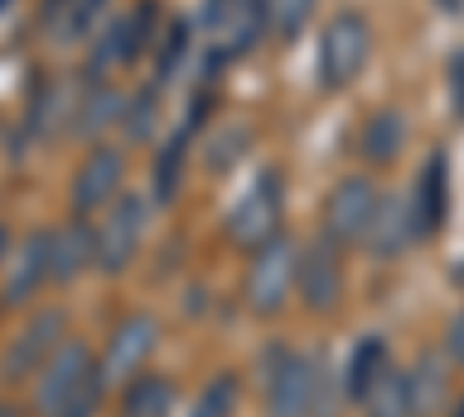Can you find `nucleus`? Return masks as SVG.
<instances>
[{
  "mask_svg": "<svg viewBox=\"0 0 464 417\" xmlns=\"http://www.w3.org/2000/svg\"><path fill=\"white\" fill-rule=\"evenodd\" d=\"M321 357L293 344H269L265 353V417H316Z\"/></svg>",
  "mask_w": 464,
  "mask_h": 417,
  "instance_id": "obj_1",
  "label": "nucleus"
},
{
  "mask_svg": "<svg viewBox=\"0 0 464 417\" xmlns=\"http://www.w3.org/2000/svg\"><path fill=\"white\" fill-rule=\"evenodd\" d=\"M279 232H284V172L260 167L246 191L232 200V209L223 218V237L251 255L265 242H275Z\"/></svg>",
  "mask_w": 464,
  "mask_h": 417,
  "instance_id": "obj_2",
  "label": "nucleus"
},
{
  "mask_svg": "<svg viewBox=\"0 0 464 417\" xmlns=\"http://www.w3.org/2000/svg\"><path fill=\"white\" fill-rule=\"evenodd\" d=\"M297 260H302V242H293L288 232H279L275 242H265L260 251H251L246 274H242V301L246 311L269 320L279 316L293 292H297Z\"/></svg>",
  "mask_w": 464,
  "mask_h": 417,
  "instance_id": "obj_3",
  "label": "nucleus"
},
{
  "mask_svg": "<svg viewBox=\"0 0 464 417\" xmlns=\"http://www.w3.org/2000/svg\"><path fill=\"white\" fill-rule=\"evenodd\" d=\"M65 307H33L14 338L0 348V390H19L33 385V375L47 366V357L65 344Z\"/></svg>",
  "mask_w": 464,
  "mask_h": 417,
  "instance_id": "obj_4",
  "label": "nucleus"
},
{
  "mask_svg": "<svg viewBox=\"0 0 464 417\" xmlns=\"http://www.w3.org/2000/svg\"><path fill=\"white\" fill-rule=\"evenodd\" d=\"M93 381H98V353L84 344V338H65V344L47 357V366L33 375L28 412L33 417H61Z\"/></svg>",
  "mask_w": 464,
  "mask_h": 417,
  "instance_id": "obj_5",
  "label": "nucleus"
},
{
  "mask_svg": "<svg viewBox=\"0 0 464 417\" xmlns=\"http://www.w3.org/2000/svg\"><path fill=\"white\" fill-rule=\"evenodd\" d=\"M372 61V24L362 10H339L321 28V47H316V80L325 93H339L358 80Z\"/></svg>",
  "mask_w": 464,
  "mask_h": 417,
  "instance_id": "obj_6",
  "label": "nucleus"
},
{
  "mask_svg": "<svg viewBox=\"0 0 464 417\" xmlns=\"http://www.w3.org/2000/svg\"><path fill=\"white\" fill-rule=\"evenodd\" d=\"M159 338H163L159 316L130 311L121 325L107 334V344H102V353H98L102 385H107V390H121V385L135 381V375H144V371H149V357L159 353Z\"/></svg>",
  "mask_w": 464,
  "mask_h": 417,
  "instance_id": "obj_7",
  "label": "nucleus"
},
{
  "mask_svg": "<svg viewBox=\"0 0 464 417\" xmlns=\"http://www.w3.org/2000/svg\"><path fill=\"white\" fill-rule=\"evenodd\" d=\"M376 209H381V191L372 176H343L334 191L325 195V209H321V237L334 242L339 251L348 246H362L372 223H376Z\"/></svg>",
  "mask_w": 464,
  "mask_h": 417,
  "instance_id": "obj_8",
  "label": "nucleus"
},
{
  "mask_svg": "<svg viewBox=\"0 0 464 417\" xmlns=\"http://www.w3.org/2000/svg\"><path fill=\"white\" fill-rule=\"evenodd\" d=\"M153 28H159V0H135L126 14H116L102 37L93 43V65H89V80H102L107 70H130L149 43H153Z\"/></svg>",
  "mask_w": 464,
  "mask_h": 417,
  "instance_id": "obj_9",
  "label": "nucleus"
},
{
  "mask_svg": "<svg viewBox=\"0 0 464 417\" xmlns=\"http://www.w3.org/2000/svg\"><path fill=\"white\" fill-rule=\"evenodd\" d=\"M149 227V200L144 195H121L111 209L98 213V274H126Z\"/></svg>",
  "mask_w": 464,
  "mask_h": 417,
  "instance_id": "obj_10",
  "label": "nucleus"
},
{
  "mask_svg": "<svg viewBox=\"0 0 464 417\" xmlns=\"http://www.w3.org/2000/svg\"><path fill=\"white\" fill-rule=\"evenodd\" d=\"M121 181H126V154L111 144H93L84 163L74 167V181H70V213L80 218H98L102 209H111L121 200Z\"/></svg>",
  "mask_w": 464,
  "mask_h": 417,
  "instance_id": "obj_11",
  "label": "nucleus"
},
{
  "mask_svg": "<svg viewBox=\"0 0 464 417\" xmlns=\"http://www.w3.org/2000/svg\"><path fill=\"white\" fill-rule=\"evenodd\" d=\"M297 301L312 316H330L343 301V251L325 237L306 242L297 260Z\"/></svg>",
  "mask_w": 464,
  "mask_h": 417,
  "instance_id": "obj_12",
  "label": "nucleus"
},
{
  "mask_svg": "<svg viewBox=\"0 0 464 417\" xmlns=\"http://www.w3.org/2000/svg\"><path fill=\"white\" fill-rule=\"evenodd\" d=\"M47 283H52V227H37L10 251V270L0 279V301L5 307H33Z\"/></svg>",
  "mask_w": 464,
  "mask_h": 417,
  "instance_id": "obj_13",
  "label": "nucleus"
},
{
  "mask_svg": "<svg viewBox=\"0 0 464 417\" xmlns=\"http://www.w3.org/2000/svg\"><path fill=\"white\" fill-rule=\"evenodd\" d=\"M84 270H98V223L70 213L52 227V288H70Z\"/></svg>",
  "mask_w": 464,
  "mask_h": 417,
  "instance_id": "obj_14",
  "label": "nucleus"
},
{
  "mask_svg": "<svg viewBox=\"0 0 464 417\" xmlns=\"http://www.w3.org/2000/svg\"><path fill=\"white\" fill-rule=\"evenodd\" d=\"M446 172H450V163H446V154L437 148V154L422 163L413 191H409V204H413L418 237H422V242H432L441 227H446V218H450V176H446Z\"/></svg>",
  "mask_w": 464,
  "mask_h": 417,
  "instance_id": "obj_15",
  "label": "nucleus"
},
{
  "mask_svg": "<svg viewBox=\"0 0 464 417\" xmlns=\"http://www.w3.org/2000/svg\"><path fill=\"white\" fill-rule=\"evenodd\" d=\"M418 242L422 237H418V218H413L409 195H381V209H376V223H372L362 251L376 255V260H400Z\"/></svg>",
  "mask_w": 464,
  "mask_h": 417,
  "instance_id": "obj_16",
  "label": "nucleus"
},
{
  "mask_svg": "<svg viewBox=\"0 0 464 417\" xmlns=\"http://www.w3.org/2000/svg\"><path fill=\"white\" fill-rule=\"evenodd\" d=\"M205 111H209V98L200 93L196 107H190V117H186V121L168 135V144L159 148V163H153V200H159V204H172L177 191H181V181H186V148H190V139H196Z\"/></svg>",
  "mask_w": 464,
  "mask_h": 417,
  "instance_id": "obj_17",
  "label": "nucleus"
},
{
  "mask_svg": "<svg viewBox=\"0 0 464 417\" xmlns=\"http://www.w3.org/2000/svg\"><path fill=\"white\" fill-rule=\"evenodd\" d=\"M126 93L121 89H111L102 80H89V89L74 98V117H70V135L74 139H84V144H102V135L111 126H121L126 117Z\"/></svg>",
  "mask_w": 464,
  "mask_h": 417,
  "instance_id": "obj_18",
  "label": "nucleus"
},
{
  "mask_svg": "<svg viewBox=\"0 0 464 417\" xmlns=\"http://www.w3.org/2000/svg\"><path fill=\"white\" fill-rule=\"evenodd\" d=\"M409 144V117L400 107H376L372 117L362 121V135H358V154L362 163L372 167H391Z\"/></svg>",
  "mask_w": 464,
  "mask_h": 417,
  "instance_id": "obj_19",
  "label": "nucleus"
},
{
  "mask_svg": "<svg viewBox=\"0 0 464 417\" xmlns=\"http://www.w3.org/2000/svg\"><path fill=\"white\" fill-rule=\"evenodd\" d=\"M450 357H437V353H422L413 366H409V394H413V417H441L450 412L455 394H450V371H446Z\"/></svg>",
  "mask_w": 464,
  "mask_h": 417,
  "instance_id": "obj_20",
  "label": "nucleus"
},
{
  "mask_svg": "<svg viewBox=\"0 0 464 417\" xmlns=\"http://www.w3.org/2000/svg\"><path fill=\"white\" fill-rule=\"evenodd\" d=\"M172 408H177V385L163 371H144L116 394V417H172Z\"/></svg>",
  "mask_w": 464,
  "mask_h": 417,
  "instance_id": "obj_21",
  "label": "nucleus"
},
{
  "mask_svg": "<svg viewBox=\"0 0 464 417\" xmlns=\"http://www.w3.org/2000/svg\"><path fill=\"white\" fill-rule=\"evenodd\" d=\"M385 366H391V353H385V338L381 334H367V338H358L353 344V353H348V362H343V399L348 403H362L367 394H372V385L385 375Z\"/></svg>",
  "mask_w": 464,
  "mask_h": 417,
  "instance_id": "obj_22",
  "label": "nucleus"
},
{
  "mask_svg": "<svg viewBox=\"0 0 464 417\" xmlns=\"http://www.w3.org/2000/svg\"><path fill=\"white\" fill-rule=\"evenodd\" d=\"M218 33H223V56L251 52L269 33V0H232V10H227Z\"/></svg>",
  "mask_w": 464,
  "mask_h": 417,
  "instance_id": "obj_23",
  "label": "nucleus"
},
{
  "mask_svg": "<svg viewBox=\"0 0 464 417\" xmlns=\"http://www.w3.org/2000/svg\"><path fill=\"white\" fill-rule=\"evenodd\" d=\"M362 417H413V394H409V371L404 366H385V375L372 385V394L358 403Z\"/></svg>",
  "mask_w": 464,
  "mask_h": 417,
  "instance_id": "obj_24",
  "label": "nucleus"
},
{
  "mask_svg": "<svg viewBox=\"0 0 464 417\" xmlns=\"http://www.w3.org/2000/svg\"><path fill=\"white\" fill-rule=\"evenodd\" d=\"M242 403V381L232 371H218L205 381V390L196 394V403H190L186 417H232Z\"/></svg>",
  "mask_w": 464,
  "mask_h": 417,
  "instance_id": "obj_25",
  "label": "nucleus"
},
{
  "mask_svg": "<svg viewBox=\"0 0 464 417\" xmlns=\"http://www.w3.org/2000/svg\"><path fill=\"white\" fill-rule=\"evenodd\" d=\"M251 148V126L246 121H237V126H223V130H214V139L205 144V167L218 176V172H227V167H237V158Z\"/></svg>",
  "mask_w": 464,
  "mask_h": 417,
  "instance_id": "obj_26",
  "label": "nucleus"
},
{
  "mask_svg": "<svg viewBox=\"0 0 464 417\" xmlns=\"http://www.w3.org/2000/svg\"><path fill=\"white\" fill-rule=\"evenodd\" d=\"M153 121H159V84H144L130 102H126V117H121V135L130 144H144L153 135Z\"/></svg>",
  "mask_w": 464,
  "mask_h": 417,
  "instance_id": "obj_27",
  "label": "nucleus"
},
{
  "mask_svg": "<svg viewBox=\"0 0 464 417\" xmlns=\"http://www.w3.org/2000/svg\"><path fill=\"white\" fill-rule=\"evenodd\" d=\"M321 0H269V28H275L279 43H293V37L312 24Z\"/></svg>",
  "mask_w": 464,
  "mask_h": 417,
  "instance_id": "obj_28",
  "label": "nucleus"
},
{
  "mask_svg": "<svg viewBox=\"0 0 464 417\" xmlns=\"http://www.w3.org/2000/svg\"><path fill=\"white\" fill-rule=\"evenodd\" d=\"M186 52H190V19L181 14V19H172L168 24V33H163V43H159V84L163 80H172V74L181 70V61H186Z\"/></svg>",
  "mask_w": 464,
  "mask_h": 417,
  "instance_id": "obj_29",
  "label": "nucleus"
},
{
  "mask_svg": "<svg viewBox=\"0 0 464 417\" xmlns=\"http://www.w3.org/2000/svg\"><path fill=\"white\" fill-rule=\"evenodd\" d=\"M102 5H107V0H74V10H70V24H65V33H61V37H84V33H89V28L98 24Z\"/></svg>",
  "mask_w": 464,
  "mask_h": 417,
  "instance_id": "obj_30",
  "label": "nucleus"
},
{
  "mask_svg": "<svg viewBox=\"0 0 464 417\" xmlns=\"http://www.w3.org/2000/svg\"><path fill=\"white\" fill-rule=\"evenodd\" d=\"M70 10H74V0H43V24L61 37L65 24H70Z\"/></svg>",
  "mask_w": 464,
  "mask_h": 417,
  "instance_id": "obj_31",
  "label": "nucleus"
},
{
  "mask_svg": "<svg viewBox=\"0 0 464 417\" xmlns=\"http://www.w3.org/2000/svg\"><path fill=\"white\" fill-rule=\"evenodd\" d=\"M446 357H450L455 366H464V311L446 325Z\"/></svg>",
  "mask_w": 464,
  "mask_h": 417,
  "instance_id": "obj_32",
  "label": "nucleus"
},
{
  "mask_svg": "<svg viewBox=\"0 0 464 417\" xmlns=\"http://www.w3.org/2000/svg\"><path fill=\"white\" fill-rule=\"evenodd\" d=\"M446 80H450V93H455V111L464 121V52H455V61L446 65Z\"/></svg>",
  "mask_w": 464,
  "mask_h": 417,
  "instance_id": "obj_33",
  "label": "nucleus"
},
{
  "mask_svg": "<svg viewBox=\"0 0 464 417\" xmlns=\"http://www.w3.org/2000/svg\"><path fill=\"white\" fill-rule=\"evenodd\" d=\"M227 10H232V0H205V5H200V24L218 33L223 19H227Z\"/></svg>",
  "mask_w": 464,
  "mask_h": 417,
  "instance_id": "obj_34",
  "label": "nucleus"
},
{
  "mask_svg": "<svg viewBox=\"0 0 464 417\" xmlns=\"http://www.w3.org/2000/svg\"><path fill=\"white\" fill-rule=\"evenodd\" d=\"M10 251H14V246H10V227H5V223H0V264H5V260H10Z\"/></svg>",
  "mask_w": 464,
  "mask_h": 417,
  "instance_id": "obj_35",
  "label": "nucleus"
},
{
  "mask_svg": "<svg viewBox=\"0 0 464 417\" xmlns=\"http://www.w3.org/2000/svg\"><path fill=\"white\" fill-rule=\"evenodd\" d=\"M0 417H24V403H14V399H0Z\"/></svg>",
  "mask_w": 464,
  "mask_h": 417,
  "instance_id": "obj_36",
  "label": "nucleus"
},
{
  "mask_svg": "<svg viewBox=\"0 0 464 417\" xmlns=\"http://www.w3.org/2000/svg\"><path fill=\"white\" fill-rule=\"evenodd\" d=\"M450 417H464V394H459V399L450 403Z\"/></svg>",
  "mask_w": 464,
  "mask_h": 417,
  "instance_id": "obj_37",
  "label": "nucleus"
},
{
  "mask_svg": "<svg viewBox=\"0 0 464 417\" xmlns=\"http://www.w3.org/2000/svg\"><path fill=\"white\" fill-rule=\"evenodd\" d=\"M5 311H10V307H5V301H0V320H5Z\"/></svg>",
  "mask_w": 464,
  "mask_h": 417,
  "instance_id": "obj_38",
  "label": "nucleus"
},
{
  "mask_svg": "<svg viewBox=\"0 0 464 417\" xmlns=\"http://www.w3.org/2000/svg\"><path fill=\"white\" fill-rule=\"evenodd\" d=\"M5 5H10V0H0V10H5Z\"/></svg>",
  "mask_w": 464,
  "mask_h": 417,
  "instance_id": "obj_39",
  "label": "nucleus"
}]
</instances>
